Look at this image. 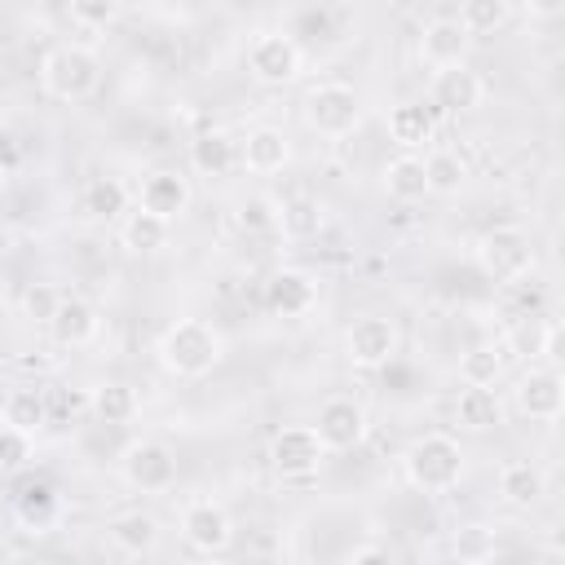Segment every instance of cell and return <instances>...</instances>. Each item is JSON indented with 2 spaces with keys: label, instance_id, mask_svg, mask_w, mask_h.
<instances>
[{
  "label": "cell",
  "instance_id": "cb8c5ba5",
  "mask_svg": "<svg viewBox=\"0 0 565 565\" xmlns=\"http://www.w3.org/2000/svg\"><path fill=\"white\" fill-rule=\"evenodd\" d=\"M455 424L463 433H490L503 424V402L494 393V384H463L455 393Z\"/></svg>",
  "mask_w": 565,
  "mask_h": 565
},
{
  "label": "cell",
  "instance_id": "9c48e42d",
  "mask_svg": "<svg viewBox=\"0 0 565 565\" xmlns=\"http://www.w3.org/2000/svg\"><path fill=\"white\" fill-rule=\"evenodd\" d=\"M397 349H402V331H397V322L384 318V313H362V318H353V327L344 331V358H349V366H358V371H380V366H388V362L397 358Z\"/></svg>",
  "mask_w": 565,
  "mask_h": 565
},
{
  "label": "cell",
  "instance_id": "6da1fadb",
  "mask_svg": "<svg viewBox=\"0 0 565 565\" xmlns=\"http://www.w3.org/2000/svg\"><path fill=\"white\" fill-rule=\"evenodd\" d=\"M154 353H159V366L168 375H177V380H203V375H212L221 366L225 335L207 318H177V322L163 327Z\"/></svg>",
  "mask_w": 565,
  "mask_h": 565
},
{
  "label": "cell",
  "instance_id": "ac0fdd59",
  "mask_svg": "<svg viewBox=\"0 0 565 565\" xmlns=\"http://www.w3.org/2000/svg\"><path fill=\"white\" fill-rule=\"evenodd\" d=\"M503 353L508 358H525V362H539L552 353L556 344V322L543 313V309H530V313H512L508 331H503Z\"/></svg>",
  "mask_w": 565,
  "mask_h": 565
},
{
  "label": "cell",
  "instance_id": "f35d334b",
  "mask_svg": "<svg viewBox=\"0 0 565 565\" xmlns=\"http://www.w3.org/2000/svg\"><path fill=\"white\" fill-rule=\"evenodd\" d=\"M22 163V141L9 124H0V172H13Z\"/></svg>",
  "mask_w": 565,
  "mask_h": 565
},
{
  "label": "cell",
  "instance_id": "ab89813d",
  "mask_svg": "<svg viewBox=\"0 0 565 565\" xmlns=\"http://www.w3.org/2000/svg\"><path fill=\"white\" fill-rule=\"evenodd\" d=\"M521 4H525V13L534 22H556L565 13V0H521Z\"/></svg>",
  "mask_w": 565,
  "mask_h": 565
},
{
  "label": "cell",
  "instance_id": "4dcf8cb0",
  "mask_svg": "<svg viewBox=\"0 0 565 565\" xmlns=\"http://www.w3.org/2000/svg\"><path fill=\"white\" fill-rule=\"evenodd\" d=\"M128 199H132V190L119 177H93L84 185V212L97 221H119L128 212Z\"/></svg>",
  "mask_w": 565,
  "mask_h": 565
},
{
  "label": "cell",
  "instance_id": "ffe728a7",
  "mask_svg": "<svg viewBox=\"0 0 565 565\" xmlns=\"http://www.w3.org/2000/svg\"><path fill=\"white\" fill-rule=\"evenodd\" d=\"M0 415H4V428H13V433L35 441L49 428V393L40 384H18V388L4 393Z\"/></svg>",
  "mask_w": 565,
  "mask_h": 565
},
{
  "label": "cell",
  "instance_id": "30bf717a",
  "mask_svg": "<svg viewBox=\"0 0 565 565\" xmlns=\"http://www.w3.org/2000/svg\"><path fill=\"white\" fill-rule=\"evenodd\" d=\"M181 539L199 556H225L234 547V516L216 499H190L181 508Z\"/></svg>",
  "mask_w": 565,
  "mask_h": 565
},
{
  "label": "cell",
  "instance_id": "2e32d148",
  "mask_svg": "<svg viewBox=\"0 0 565 565\" xmlns=\"http://www.w3.org/2000/svg\"><path fill=\"white\" fill-rule=\"evenodd\" d=\"M318 305V278L309 269L282 265L265 278V309L278 318H305Z\"/></svg>",
  "mask_w": 565,
  "mask_h": 565
},
{
  "label": "cell",
  "instance_id": "9a60e30c",
  "mask_svg": "<svg viewBox=\"0 0 565 565\" xmlns=\"http://www.w3.org/2000/svg\"><path fill=\"white\" fill-rule=\"evenodd\" d=\"M44 331L53 335L57 349H84V344H93L102 335V313H97V305L88 296H75V291L66 296L62 291V300H57V309H53Z\"/></svg>",
  "mask_w": 565,
  "mask_h": 565
},
{
  "label": "cell",
  "instance_id": "8d00e7d4",
  "mask_svg": "<svg viewBox=\"0 0 565 565\" xmlns=\"http://www.w3.org/2000/svg\"><path fill=\"white\" fill-rule=\"evenodd\" d=\"M57 300H62V291L53 287V282H31L26 291H22V318L26 322H35V327H49V318H53V309H57Z\"/></svg>",
  "mask_w": 565,
  "mask_h": 565
},
{
  "label": "cell",
  "instance_id": "7402d4cb",
  "mask_svg": "<svg viewBox=\"0 0 565 565\" xmlns=\"http://www.w3.org/2000/svg\"><path fill=\"white\" fill-rule=\"evenodd\" d=\"M106 539L124 556H150L159 547V521L146 508H128V512H115L106 521Z\"/></svg>",
  "mask_w": 565,
  "mask_h": 565
},
{
  "label": "cell",
  "instance_id": "60d3db41",
  "mask_svg": "<svg viewBox=\"0 0 565 565\" xmlns=\"http://www.w3.org/2000/svg\"><path fill=\"white\" fill-rule=\"evenodd\" d=\"M393 552L384 547V543H358V547H349L344 552V561H353V565H362V561H388Z\"/></svg>",
  "mask_w": 565,
  "mask_h": 565
},
{
  "label": "cell",
  "instance_id": "f546056e",
  "mask_svg": "<svg viewBox=\"0 0 565 565\" xmlns=\"http://www.w3.org/2000/svg\"><path fill=\"white\" fill-rule=\"evenodd\" d=\"M424 177H428V194H459L468 185V163L459 159V150L433 146L424 154Z\"/></svg>",
  "mask_w": 565,
  "mask_h": 565
},
{
  "label": "cell",
  "instance_id": "8992f818",
  "mask_svg": "<svg viewBox=\"0 0 565 565\" xmlns=\"http://www.w3.org/2000/svg\"><path fill=\"white\" fill-rule=\"evenodd\" d=\"M119 477L141 494H168L177 486V455L159 437H137L119 455Z\"/></svg>",
  "mask_w": 565,
  "mask_h": 565
},
{
  "label": "cell",
  "instance_id": "e575fe53",
  "mask_svg": "<svg viewBox=\"0 0 565 565\" xmlns=\"http://www.w3.org/2000/svg\"><path fill=\"white\" fill-rule=\"evenodd\" d=\"M53 512H57V490L49 481H26L22 494H18V516L40 530V525L53 521Z\"/></svg>",
  "mask_w": 565,
  "mask_h": 565
},
{
  "label": "cell",
  "instance_id": "7c38bea8",
  "mask_svg": "<svg viewBox=\"0 0 565 565\" xmlns=\"http://www.w3.org/2000/svg\"><path fill=\"white\" fill-rule=\"evenodd\" d=\"M132 203L146 207V212H154V216H163V221H177V216L190 212L194 185L177 168H150V172H141V181L132 190Z\"/></svg>",
  "mask_w": 565,
  "mask_h": 565
},
{
  "label": "cell",
  "instance_id": "4fadbf2b",
  "mask_svg": "<svg viewBox=\"0 0 565 565\" xmlns=\"http://www.w3.org/2000/svg\"><path fill=\"white\" fill-rule=\"evenodd\" d=\"M512 402H516V411H521L530 424H556L561 411H565V380H561V371H552V366H530V371L516 380Z\"/></svg>",
  "mask_w": 565,
  "mask_h": 565
},
{
  "label": "cell",
  "instance_id": "52a82bcc",
  "mask_svg": "<svg viewBox=\"0 0 565 565\" xmlns=\"http://www.w3.org/2000/svg\"><path fill=\"white\" fill-rule=\"evenodd\" d=\"M305 71V53L291 35L282 31H256L252 44H247V75L265 88H287L296 84Z\"/></svg>",
  "mask_w": 565,
  "mask_h": 565
},
{
  "label": "cell",
  "instance_id": "3957f363",
  "mask_svg": "<svg viewBox=\"0 0 565 565\" xmlns=\"http://www.w3.org/2000/svg\"><path fill=\"white\" fill-rule=\"evenodd\" d=\"M97 84H102V57H97V49H88V44L62 40V44H53V49L40 57V88H44V97H53V102L75 106V102L93 97Z\"/></svg>",
  "mask_w": 565,
  "mask_h": 565
},
{
  "label": "cell",
  "instance_id": "d6986e66",
  "mask_svg": "<svg viewBox=\"0 0 565 565\" xmlns=\"http://www.w3.org/2000/svg\"><path fill=\"white\" fill-rule=\"evenodd\" d=\"M238 163H243L247 172H256V177L282 172V168L291 163V141H287V132L274 128V124L252 128V132L238 141Z\"/></svg>",
  "mask_w": 565,
  "mask_h": 565
},
{
  "label": "cell",
  "instance_id": "83f0119b",
  "mask_svg": "<svg viewBox=\"0 0 565 565\" xmlns=\"http://www.w3.org/2000/svg\"><path fill=\"white\" fill-rule=\"evenodd\" d=\"M380 185H384V194H388V199H397V203H419V199L428 194L424 159H419L415 150H402L397 159H388V163H384Z\"/></svg>",
  "mask_w": 565,
  "mask_h": 565
},
{
  "label": "cell",
  "instance_id": "f1b7e54d",
  "mask_svg": "<svg viewBox=\"0 0 565 565\" xmlns=\"http://www.w3.org/2000/svg\"><path fill=\"white\" fill-rule=\"evenodd\" d=\"M137 388L132 384H124V380H102V384H93V393H88V411L102 419V424H132L137 419Z\"/></svg>",
  "mask_w": 565,
  "mask_h": 565
},
{
  "label": "cell",
  "instance_id": "44dd1931",
  "mask_svg": "<svg viewBox=\"0 0 565 565\" xmlns=\"http://www.w3.org/2000/svg\"><path fill=\"white\" fill-rule=\"evenodd\" d=\"M543 494H547V477H543L539 463H530V459H508V463L499 468V499H503V508L530 512V508L543 503Z\"/></svg>",
  "mask_w": 565,
  "mask_h": 565
},
{
  "label": "cell",
  "instance_id": "7bdbcfd3",
  "mask_svg": "<svg viewBox=\"0 0 565 565\" xmlns=\"http://www.w3.org/2000/svg\"><path fill=\"white\" fill-rule=\"evenodd\" d=\"M4 190H9V172H0V199H4Z\"/></svg>",
  "mask_w": 565,
  "mask_h": 565
},
{
  "label": "cell",
  "instance_id": "5b68a950",
  "mask_svg": "<svg viewBox=\"0 0 565 565\" xmlns=\"http://www.w3.org/2000/svg\"><path fill=\"white\" fill-rule=\"evenodd\" d=\"M472 256H477V269L490 282H503V287L516 282V278H525V274H534V243H530V234L521 225H494V230H486L477 238Z\"/></svg>",
  "mask_w": 565,
  "mask_h": 565
},
{
  "label": "cell",
  "instance_id": "277c9868",
  "mask_svg": "<svg viewBox=\"0 0 565 565\" xmlns=\"http://www.w3.org/2000/svg\"><path fill=\"white\" fill-rule=\"evenodd\" d=\"M362 93L353 88V84H344V79H318V84H309L305 88V97H300V119H305V128L313 132V137H322V141H344V137H353L358 132V124H362Z\"/></svg>",
  "mask_w": 565,
  "mask_h": 565
},
{
  "label": "cell",
  "instance_id": "74e56055",
  "mask_svg": "<svg viewBox=\"0 0 565 565\" xmlns=\"http://www.w3.org/2000/svg\"><path fill=\"white\" fill-rule=\"evenodd\" d=\"M26 455H31V437H22V433L4 428V433H0V472L22 468V459H26Z\"/></svg>",
  "mask_w": 565,
  "mask_h": 565
},
{
  "label": "cell",
  "instance_id": "d590c367",
  "mask_svg": "<svg viewBox=\"0 0 565 565\" xmlns=\"http://www.w3.org/2000/svg\"><path fill=\"white\" fill-rule=\"evenodd\" d=\"M66 9H71V22H75V26H84V31H106V26H115L124 0H66Z\"/></svg>",
  "mask_w": 565,
  "mask_h": 565
},
{
  "label": "cell",
  "instance_id": "d4e9b609",
  "mask_svg": "<svg viewBox=\"0 0 565 565\" xmlns=\"http://www.w3.org/2000/svg\"><path fill=\"white\" fill-rule=\"evenodd\" d=\"M322 225H327V207H322L313 194H291V199H282L278 212H274V230H278L282 238H291V243L318 238Z\"/></svg>",
  "mask_w": 565,
  "mask_h": 565
},
{
  "label": "cell",
  "instance_id": "b9f144b4",
  "mask_svg": "<svg viewBox=\"0 0 565 565\" xmlns=\"http://www.w3.org/2000/svg\"><path fill=\"white\" fill-rule=\"evenodd\" d=\"M4 305H9V274L0 269V309H4Z\"/></svg>",
  "mask_w": 565,
  "mask_h": 565
},
{
  "label": "cell",
  "instance_id": "4316f807",
  "mask_svg": "<svg viewBox=\"0 0 565 565\" xmlns=\"http://www.w3.org/2000/svg\"><path fill=\"white\" fill-rule=\"evenodd\" d=\"M433 132H437L433 106H424V102H397V106L388 110V137H393L402 150L433 146Z\"/></svg>",
  "mask_w": 565,
  "mask_h": 565
},
{
  "label": "cell",
  "instance_id": "ee69618b",
  "mask_svg": "<svg viewBox=\"0 0 565 565\" xmlns=\"http://www.w3.org/2000/svg\"><path fill=\"white\" fill-rule=\"evenodd\" d=\"M282 4H287V0H282Z\"/></svg>",
  "mask_w": 565,
  "mask_h": 565
},
{
  "label": "cell",
  "instance_id": "1f68e13d",
  "mask_svg": "<svg viewBox=\"0 0 565 565\" xmlns=\"http://www.w3.org/2000/svg\"><path fill=\"white\" fill-rule=\"evenodd\" d=\"M503 371H508L503 344H472V349L459 358V380H463V384H499Z\"/></svg>",
  "mask_w": 565,
  "mask_h": 565
},
{
  "label": "cell",
  "instance_id": "8fae6325",
  "mask_svg": "<svg viewBox=\"0 0 565 565\" xmlns=\"http://www.w3.org/2000/svg\"><path fill=\"white\" fill-rule=\"evenodd\" d=\"M313 433L322 437L327 455H344V450H358V446L366 441L371 419H366V411H362L358 397L335 393V397H327V402L318 406V415H313Z\"/></svg>",
  "mask_w": 565,
  "mask_h": 565
},
{
  "label": "cell",
  "instance_id": "484cf974",
  "mask_svg": "<svg viewBox=\"0 0 565 565\" xmlns=\"http://www.w3.org/2000/svg\"><path fill=\"white\" fill-rule=\"evenodd\" d=\"M238 163V141L221 128H207L190 141V172L194 177H225Z\"/></svg>",
  "mask_w": 565,
  "mask_h": 565
},
{
  "label": "cell",
  "instance_id": "603a6c76",
  "mask_svg": "<svg viewBox=\"0 0 565 565\" xmlns=\"http://www.w3.org/2000/svg\"><path fill=\"white\" fill-rule=\"evenodd\" d=\"M168 238H172V221H163L146 207H132L119 216V247L128 256H154L168 247Z\"/></svg>",
  "mask_w": 565,
  "mask_h": 565
},
{
  "label": "cell",
  "instance_id": "5bb4252c",
  "mask_svg": "<svg viewBox=\"0 0 565 565\" xmlns=\"http://www.w3.org/2000/svg\"><path fill=\"white\" fill-rule=\"evenodd\" d=\"M481 102H486V79H481L468 62L433 71V79H428V106H433V110L468 115V110H477Z\"/></svg>",
  "mask_w": 565,
  "mask_h": 565
},
{
  "label": "cell",
  "instance_id": "e0dca14e",
  "mask_svg": "<svg viewBox=\"0 0 565 565\" xmlns=\"http://www.w3.org/2000/svg\"><path fill=\"white\" fill-rule=\"evenodd\" d=\"M468 53H472V35L463 31L459 18H433L419 31V57H424L428 71L459 66V62H468Z\"/></svg>",
  "mask_w": 565,
  "mask_h": 565
},
{
  "label": "cell",
  "instance_id": "7a4b0ae2",
  "mask_svg": "<svg viewBox=\"0 0 565 565\" xmlns=\"http://www.w3.org/2000/svg\"><path fill=\"white\" fill-rule=\"evenodd\" d=\"M463 446H459V437H450V433H419L411 446H406V455H402V472H406V481L419 490V494H428V499H437V494H450L459 481H463Z\"/></svg>",
  "mask_w": 565,
  "mask_h": 565
},
{
  "label": "cell",
  "instance_id": "ba28073f",
  "mask_svg": "<svg viewBox=\"0 0 565 565\" xmlns=\"http://www.w3.org/2000/svg\"><path fill=\"white\" fill-rule=\"evenodd\" d=\"M322 459H327V446L313 433V424H291V428L274 433V441H269V468L282 481H291V486L313 481L318 468H322Z\"/></svg>",
  "mask_w": 565,
  "mask_h": 565
},
{
  "label": "cell",
  "instance_id": "836d02e7",
  "mask_svg": "<svg viewBox=\"0 0 565 565\" xmlns=\"http://www.w3.org/2000/svg\"><path fill=\"white\" fill-rule=\"evenodd\" d=\"M450 556L463 561V565L494 561V556H499V539H494V530H486V525H459V530L450 534Z\"/></svg>",
  "mask_w": 565,
  "mask_h": 565
},
{
  "label": "cell",
  "instance_id": "d6a6232c",
  "mask_svg": "<svg viewBox=\"0 0 565 565\" xmlns=\"http://www.w3.org/2000/svg\"><path fill=\"white\" fill-rule=\"evenodd\" d=\"M508 18H512V4H508V0H463V4H459V22H463V31H468L472 40L503 31Z\"/></svg>",
  "mask_w": 565,
  "mask_h": 565
}]
</instances>
